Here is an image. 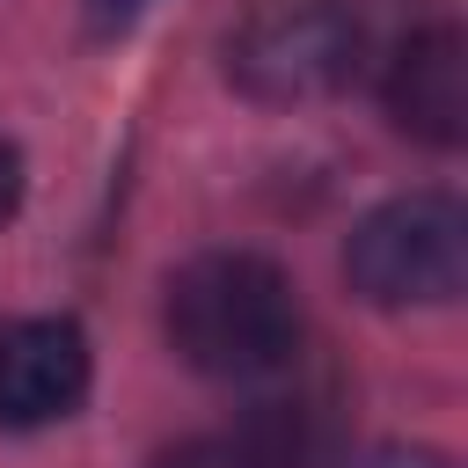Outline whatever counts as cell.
<instances>
[{
  "mask_svg": "<svg viewBox=\"0 0 468 468\" xmlns=\"http://www.w3.org/2000/svg\"><path fill=\"white\" fill-rule=\"evenodd\" d=\"M161 322L176 358L212 380H263V373H285L300 351V292L271 256H249V249L190 256L168 278Z\"/></svg>",
  "mask_w": 468,
  "mask_h": 468,
  "instance_id": "6da1fadb",
  "label": "cell"
},
{
  "mask_svg": "<svg viewBox=\"0 0 468 468\" xmlns=\"http://www.w3.org/2000/svg\"><path fill=\"white\" fill-rule=\"evenodd\" d=\"M366 58V22L351 0H249L227 29V80L249 102L292 110L351 88Z\"/></svg>",
  "mask_w": 468,
  "mask_h": 468,
  "instance_id": "7a4b0ae2",
  "label": "cell"
},
{
  "mask_svg": "<svg viewBox=\"0 0 468 468\" xmlns=\"http://www.w3.org/2000/svg\"><path fill=\"white\" fill-rule=\"evenodd\" d=\"M344 278L373 307H439L468 278V212L446 190L373 205L344 241Z\"/></svg>",
  "mask_w": 468,
  "mask_h": 468,
  "instance_id": "3957f363",
  "label": "cell"
},
{
  "mask_svg": "<svg viewBox=\"0 0 468 468\" xmlns=\"http://www.w3.org/2000/svg\"><path fill=\"white\" fill-rule=\"evenodd\" d=\"M88 395V336L66 314H15L0 322V424L37 431L73 417Z\"/></svg>",
  "mask_w": 468,
  "mask_h": 468,
  "instance_id": "277c9868",
  "label": "cell"
},
{
  "mask_svg": "<svg viewBox=\"0 0 468 468\" xmlns=\"http://www.w3.org/2000/svg\"><path fill=\"white\" fill-rule=\"evenodd\" d=\"M388 117H395V132H410L417 146H439V154L468 139V44L453 22L402 37V51L388 58Z\"/></svg>",
  "mask_w": 468,
  "mask_h": 468,
  "instance_id": "5b68a950",
  "label": "cell"
},
{
  "mask_svg": "<svg viewBox=\"0 0 468 468\" xmlns=\"http://www.w3.org/2000/svg\"><path fill=\"white\" fill-rule=\"evenodd\" d=\"M146 468H300L292 446L271 431V424H249V431H197V439H176L161 446Z\"/></svg>",
  "mask_w": 468,
  "mask_h": 468,
  "instance_id": "8992f818",
  "label": "cell"
},
{
  "mask_svg": "<svg viewBox=\"0 0 468 468\" xmlns=\"http://www.w3.org/2000/svg\"><path fill=\"white\" fill-rule=\"evenodd\" d=\"M358 468H453V461L431 453V446H380V453H366Z\"/></svg>",
  "mask_w": 468,
  "mask_h": 468,
  "instance_id": "52a82bcc",
  "label": "cell"
},
{
  "mask_svg": "<svg viewBox=\"0 0 468 468\" xmlns=\"http://www.w3.org/2000/svg\"><path fill=\"white\" fill-rule=\"evenodd\" d=\"M15 205H22V154L0 139V219H7Z\"/></svg>",
  "mask_w": 468,
  "mask_h": 468,
  "instance_id": "ba28073f",
  "label": "cell"
},
{
  "mask_svg": "<svg viewBox=\"0 0 468 468\" xmlns=\"http://www.w3.org/2000/svg\"><path fill=\"white\" fill-rule=\"evenodd\" d=\"M102 7V22H124V15H139V0H95Z\"/></svg>",
  "mask_w": 468,
  "mask_h": 468,
  "instance_id": "9c48e42d",
  "label": "cell"
}]
</instances>
